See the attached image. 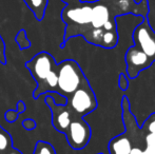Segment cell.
I'll list each match as a JSON object with an SVG mask.
<instances>
[{"label":"cell","instance_id":"6da1fadb","mask_svg":"<svg viewBox=\"0 0 155 154\" xmlns=\"http://www.w3.org/2000/svg\"><path fill=\"white\" fill-rule=\"evenodd\" d=\"M57 62L48 52H40L25 62V67L37 82L34 98L48 92H57Z\"/></svg>","mask_w":155,"mask_h":154},{"label":"cell","instance_id":"7a4b0ae2","mask_svg":"<svg viewBox=\"0 0 155 154\" xmlns=\"http://www.w3.org/2000/svg\"><path fill=\"white\" fill-rule=\"evenodd\" d=\"M57 92L67 98L88 81L79 64L72 59H65L57 64Z\"/></svg>","mask_w":155,"mask_h":154},{"label":"cell","instance_id":"3957f363","mask_svg":"<svg viewBox=\"0 0 155 154\" xmlns=\"http://www.w3.org/2000/svg\"><path fill=\"white\" fill-rule=\"evenodd\" d=\"M92 18V5L90 2L74 8H65L62 12V19L68 25L64 41L76 35H84L90 28Z\"/></svg>","mask_w":155,"mask_h":154},{"label":"cell","instance_id":"277c9868","mask_svg":"<svg viewBox=\"0 0 155 154\" xmlns=\"http://www.w3.org/2000/svg\"><path fill=\"white\" fill-rule=\"evenodd\" d=\"M67 106L73 115L84 118L97 108V99L89 81H86L67 98Z\"/></svg>","mask_w":155,"mask_h":154},{"label":"cell","instance_id":"5b68a950","mask_svg":"<svg viewBox=\"0 0 155 154\" xmlns=\"http://www.w3.org/2000/svg\"><path fill=\"white\" fill-rule=\"evenodd\" d=\"M70 147L74 150H82L89 144L92 135L91 127L82 117L74 115L71 123L64 132Z\"/></svg>","mask_w":155,"mask_h":154},{"label":"cell","instance_id":"8992f818","mask_svg":"<svg viewBox=\"0 0 155 154\" xmlns=\"http://www.w3.org/2000/svg\"><path fill=\"white\" fill-rule=\"evenodd\" d=\"M133 42L135 47L140 49L155 61V33L146 18L133 31Z\"/></svg>","mask_w":155,"mask_h":154},{"label":"cell","instance_id":"52a82bcc","mask_svg":"<svg viewBox=\"0 0 155 154\" xmlns=\"http://www.w3.org/2000/svg\"><path fill=\"white\" fill-rule=\"evenodd\" d=\"M124 59L127 62V75L132 79L136 78L141 71L146 70L155 62L135 45H132L127 50Z\"/></svg>","mask_w":155,"mask_h":154},{"label":"cell","instance_id":"ba28073f","mask_svg":"<svg viewBox=\"0 0 155 154\" xmlns=\"http://www.w3.org/2000/svg\"><path fill=\"white\" fill-rule=\"evenodd\" d=\"M45 103L51 109L53 127L58 132H61V133L64 134V132L67 131L68 127L70 126L72 119H73V113L68 108L67 105H56L52 99V97L49 96V95L45 97Z\"/></svg>","mask_w":155,"mask_h":154},{"label":"cell","instance_id":"9c48e42d","mask_svg":"<svg viewBox=\"0 0 155 154\" xmlns=\"http://www.w3.org/2000/svg\"><path fill=\"white\" fill-rule=\"evenodd\" d=\"M97 2L98 3L92 5V18H91L90 28H89V30L87 32H89L90 30H93V29L104 30L102 28H104V23H106L107 21L110 20L111 18H115V17L112 15L110 8H109L108 5L99 3V1H97Z\"/></svg>","mask_w":155,"mask_h":154},{"label":"cell","instance_id":"30bf717a","mask_svg":"<svg viewBox=\"0 0 155 154\" xmlns=\"http://www.w3.org/2000/svg\"><path fill=\"white\" fill-rule=\"evenodd\" d=\"M132 148L131 137L126 133L112 138L111 142L109 143L110 154H130Z\"/></svg>","mask_w":155,"mask_h":154},{"label":"cell","instance_id":"8fae6325","mask_svg":"<svg viewBox=\"0 0 155 154\" xmlns=\"http://www.w3.org/2000/svg\"><path fill=\"white\" fill-rule=\"evenodd\" d=\"M37 20H42L47 10L48 0H23Z\"/></svg>","mask_w":155,"mask_h":154},{"label":"cell","instance_id":"7c38bea8","mask_svg":"<svg viewBox=\"0 0 155 154\" xmlns=\"http://www.w3.org/2000/svg\"><path fill=\"white\" fill-rule=\"evenodd\" d=\"M33 154H56V150L53 145L43 140H38L35 145Z\"/></svg>","mask_w":155,"mask_h":154},{"label":"cell","instance_id":"4fadbf2b","mask_svg":"<svg viewBox=\"0 0 155 154\" xmlns=\"http://www.w3.org/2000/svg\"><path fill=\"white\" fill-rule=\"evenodd\" d=\"M148 6V13L146 19L155 33V0H146Z\"/></svg>","mask_w":155,"mask_h":154},{"label":"cell","instance_id":"5bb4252c","mask_svg":"<svg viewBox=\"0 0 155 154\" xmlns=\"http://www.w3.org/2000/svg\"><path fill=\"white\" fill-rule=\"evenodd\" d=\"M12 148V137L0 127V151H6Z\"/></svg>","mask_w":155,"mask_h":154},{"label":"cell","instance_id":"9a60e30c","mask_svg":"<svg viewBox=\"0 0 155 154\" xmlns=\"http://www.w3.org/2000/svg\"><path fill=\"white\" fill-rule=\"evenodd\" d=\"M143 129L147 131V133H155V113L152 114L143 126Z\"/></svg>","mask_w":155,"mask_h":154},{"label":"cell","instance_id":"2e32d148","mask_svg":"<svg viewBox=\"0 0 155 154\" xmlns=\"http://www.w3.org/2000/svg\"><path fill=\"white\" fill-rule=\"evenodd\" d=\"M118 87L123 91H127L129 88V77L124 73H120L118 76Z\"/></svg>","mask_w":155,"mask_h":154},{"label":"cell","instance_id":"e0dca14e","mask_svg":"<svg viewBox=\"0 0 155 154\" xmlns=\"http://www.w3.org/2000/svg\"><path fill=\"white\" fill-rule=\"evenodd\" d=\"M0 62L5 64V55H4V43L0 37Z\"/></svg>","mask_w":155,"mask_h":154},{"label":"cell","instance_id":"ac0fdd59","mask_svg":"<svg viewBox=\"0 0 155 154\" xmlns=\"http://www.w3.org/2000/svg\"><path fill=\"white\" fill-rule=\"evenodd\" d=\"M23 127L27 128L28 130H32L36 127V123L32 120V119H28V120H25L23 121Z\"/></svg>","mask_w":155,"mask_h":154},{"label":"cell","instance_id":"d6986e66","mask_svg":"<svg viewBox=\"0 0 155 154\" xmlns=\"http://www.w3.org/2000/svg\"><path fill=\"white\" fill-rule=\"evenodd\" d=\"M130 154H148L146 152L145 150H140L139 148H137V147H134V148H132V150H131Z\"/></svg>","mask_w":155,"mask_h":154},{"label":"cell","instance_id":"ffe728a7","mask_svg":"<svg viewBox=\"0 0 155 154\" xmlns=\"http://www.w3.org/2000/svg\"><path fill=\"white\" fill-rule=\"evenodd\" d=\"M8 154H22L20 152V151H18V150H12V151H10Z\"/></svg>","mask_w":155,"mask_h":154},{"label":"cell","instance_id":"44dd1931","mask_svg":"<svg viewBox=\"0 0 155 154\" xmlns=\"http://www.w3.org/2000/svg\"><path fill=\"white\" fill-rule=\"evenodd\" d=\"M99 0H81L80 2H90V3H94V2H97Z\"/></svg>","mask_w":155,"mask_h":154},{"label":"cell","instance_id":"7402d4cb","mask_svg":"<svg viewBox=\"0 0 155 154\" xmlns=\"http://www.w3.org/2000/svg\"><path fill=\"white\" fill-rule=\"evenodd\" d=\"M133 1H134L135 3H140V2L143 1V0H133Z\"/></svg>","mask_w":155,"mask_h":154},{"label":"cell","instance_id":"603a6c76","mask_svg":"<svg viewBox=\"0 0 155 154\" xmlns=\"http://www.w3.org/2000/svg\"><path fill=\"white\" fill-rule=\"evenodd\" d=\"M79 1H81V0H79Z\"/></svg>","mask_w":155,"mask_h":154}]
</instances>
